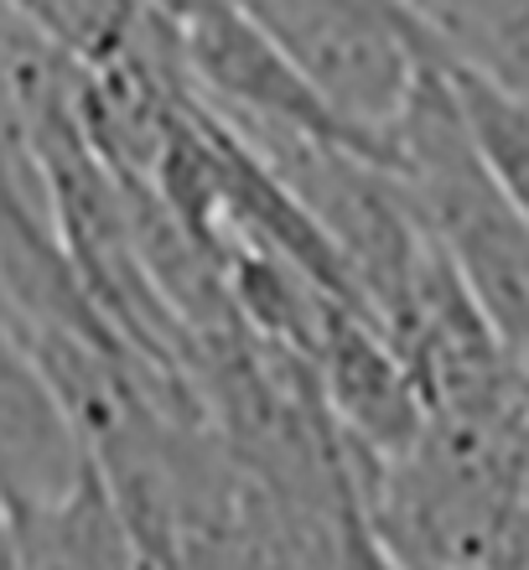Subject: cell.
I'll list each match as a JSON object with an SVG mask.
<instances>
[{
    "label": "cell",
    "mask_w": 529,
    "mask_h": 570,
    "mask_svg": "<svg viewBox=\"0 0 529 570\" xmlns=\"http://www.w3.org/2000/svg\"><path fill=\"white\" fill-rule=\"evenodd\" d=\"M89 478V446L0 296V498L11 509H52Z\"/></svg>",
    "instance_id": "cell-3"
},
{
    "label": "cell",
    "mask_w": 529,
    "mask_h": 570,
    "mask_svg": "<svg viewBox=\"0 0 529 570\" xmlns=\"http://www.w3.org/2000/svg\"><path fill=\"white\" fill-rule=\"evenodd\" d=\"M0 570H21V544H16V519L0 498Z\"/></svg>",
    "instance_id": "cell-6"
},
{
    "label": "cell",
    "mask_w": 529,
    "mask_h": 570,
    "mask_svg": "<svg viewBox=\"0 0 529 570\" xmlns=\"http://www.w3.org/2000/svg\"><path fill=\"white\" fill-rule=\"evenodd\" d=\"M384 171L503 347L529 368V224L472 140L452 68H431L384 130Z\"/></svg>",
    "instance_id": "cell-1"
},
{
    "label": "cell",
    "mask_w": 529,
    "mask_h": 570,
    "mask_svg": "<svg viewBox=\"0 0 529 570\" xmlns=\"http://www.w3.org/2000/svg\"><path fill=\"white\" fill-rule=\"evenodd\" d=\"M447 62L529 109V0H415Z\"/></svg>",
    "instance_id": "cell-4"
},
{
    "label": "cell",
    "mask_w": 529,
    "mask_h": 570,
    "mask_svg": "<svg viewBox=\"0 0 529 570\" xmlns=\"http://www.w3.org/2000/svg\"><path fill=\"white\" fill-rule=\"evenodd\" d=\"M234 11L312 83L322 105L369 140L384 166V130L431 68H452L415 0H234Z\"/></svg>",
    "instance_id": "cell-2"
},
{
    "label": "cell",
    "mask_w": 529,
    "mask_h": 570,
    "mask_svg": "<svg viewBox=\"0 0 529 570\" xmlns=\"http://www.w3.org/2000/svg\"><path fill=\"white\" fill-rule=\"evenodd\" d=\"M457 105L468 115V130L483 150L488 171L499 177V187L509 193V203L519 208V218L529 224V109L515 105L509 94L488 89L483 78L452 68Z\"/></svg>",
    "instance_id": "cell-5"
}]
</instances>
